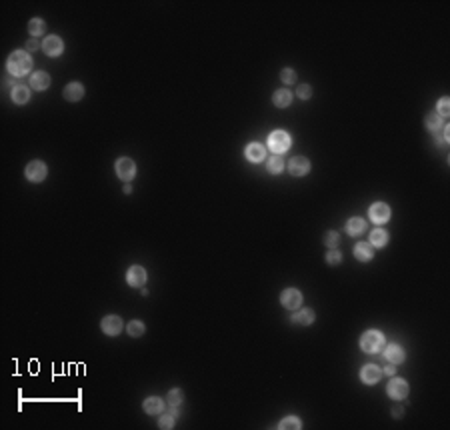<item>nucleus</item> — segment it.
I'll return each mask as SVG.
<instances>
[{
  "label": "nucleus",
  "mask_w": 450,
  "mask_h": 430,
  "mask_svg": "<svg viewBox=\"0 0 450 430\" xmlns=\"http://www.w3.org/2000/svg\"><path fill=\"white\" fill-rule=\"evenodd\" d=\"M126 330H128V334H130V336L138 338V336H142V334H144L146 326H144L142 320H130V322H128V326H126Z\"/></svg>",
  "instance_id": "nucleus-27"
},
{
  "label": "nucleus",
  "mask_w": 450,
  "mask_h": 430,
  "mask_svg": "<svg viewBox=\"0 0 450 430\" xmlns=\"http://www.w3.org/2000/svg\"><path fill=\"white\" fill-rule=\"evenodd\" d=\"M100 328H102V332H104V334H108V336H118V334L122 332L124 324H122V318H120V316H114V314H110V316L102 318V322H100Z\"/></svg>",
  "instance_id": "nucleus-10"
},
{
  "label": "nucleus",
  "mask_w": 450,
  "mask_h": 430,
  "mask_svg": "<svg viewBox=\"0 0 450 430\" xmlns=\"http://www.w3.org/2000/svg\"><path fill=\"white\" fill-rule=\"evenodd\" d=\"M30 86L38 90V92H42V90H46L48 86H50V76L46 74V72H42V70H38L34 74L30 76Z\"/></svg>",
  "instance_id": "nucleus-21"
},
{
  "label": "nucleus",
  "mask_w": 450,
  "mask_h": 430,
  "mask_svg": "<svg viewBox=\"0 0 450 430\" xmlns=\"http://www.w3.org/2000/svg\"><path fill=\"white\" fill-rule=\"evenodd\" d=\"M64 98L68 100V102H78V100H82V96H84V86L80 84V82H70L66 88H64Z\"/></svg>",
  "instance_id": "nucleus-16"
},
{
  "label": "nucleus",
  "mask_w": 450,
  "mask_h": 430,
  "mask_svg": "<svg viewBox=\"0 0 450 430\" xmlns=\"http://www.w3.org/2000/svg\"><path fill=\"white\" fill-rule=\"evenodd\" d=\"M340 242V236H338V232H334V230H328L326 232V236H324V244L328 246V248H336Z\"/></svg>",
  "instance_id": "nucleus-33"
},
{
  "label": "nucleus",
  "mask_w": 450,
  "mask_h": 430,
  "mask_svg": "<svg viewBox=\"0 0 450 430\" xmlns=\"http://www.w3.org/2000/svg\"><path fill=\"white\" fill-rule=\"evenodd\" d=\"M354 256L360 262H370L374 258V246L370 242H358L354 246Z\"/></svg>",
  "instance_id": "nucleus-15"
},
{
  "label": "nucleus",
  "mask_w": 450,
  "mask_h": 430,
  "mask_svg": "<svg viewBox=\"0 0 450 430\" xmlns=\"http://www.w3.org/2000/svg\"><path fill=\"white\" fill-rule=\"evenodd\" d=\"M408 382L406 380H402V378H390V382H388V386H386V392L388 396L392 398V400H402V398H406L408 396Z\"/></svg>",
  "instance_id": "nucleus-6"
},
{
  "label": "nucleus",
  "mask_w": 450,
  "mask_h": 430,
  "mask_svg": "<svg viewBox=\"0 0 450 430\" xmlns=\"http://www.w3.org/2000/svg\"><path fill=\"white\" fill-rule=\"evenodd\" d=\"M280 302L286 310H296L302 302V292L298 288H284L280 294Z\"/></svg>",
  "instance_id": "nucleus-9"
},
{
  "label": "nucleus",
  "mask_w": 450,
  "mask_h": 430,
  "mask_svg": "<svg viewBox=\"0 0 450 430\" xmlns=\"http://www.w3.org/2000/svg\"><path fill=\"white\" fill-rule=\"evenodd\" d=\"M346 232L350 236H360L366 232V220L360 218V216H352L348 222H346Z\"/></svg>",
  "instance_id": "nucleus-19"
},
{
  "label": "nucleus",
  "mask_w": 450,
  "mask_h": 430,
  "mask_svg": "<svg viewBox=\"0 0 450 430\" xmlns=\"http://www.w3.org/2000/svg\"><path fill=\"white\" fill-rule=\"evenodd\" d=\"M114 169H116L118 178H120V180H124V182H130V180L136 176V164H134V160H132V158H126V156L118 158Z\"/></svg>",
  "instance_id": "nucleus-4"
},
{
  "label": "nucleus",
  "mask_w": 450,
  "mask_h": 430,
  "mask_svg": "<svg viewBox=\"0 0 450 430\" xmlns=\"http://www.w3.org/2000/svg\"><path fill=\"white\" fill-rule=\"evenodd\" d=\"M326 262L330 264V266H336V264H340L342 262V252L338 248H328V252H326Z\"/></svg>",
  "instance_id": "nucleus-31"
},
{
  "label": "nucleus",
  "mask_w": 450,
  "mask_h": 430,
  "mask_svg": "<svg viewBox=\"0 0 450 430\" xmlns=\"http://www.w3.org/2000/svg\"><path fill=\"white\" fill-rule=\"evenodd\" d=\"M278 428H280V430H286V428L300 430V428H302V422H300V418H298V416H286V418H282V420H280Z\"/></svg>",
  "instance_id": "nucleus-28"
},
{
  "label": "nucleus",
  "mask_w": 450,
  "mask_h": 430,
  "mask_svg": "<svg viewBox=\"0 0 450 430\" xmlns=\"http://www.w3.org/2000/svg\"><path fill=\"white\" fill-rule=\"evenodd\" d=\"M32 68V58L26 50H14L8 62H6V70L10 72V76H26Z\"/></svg>",
  "instance_id": "nucleus-1"
},
{
  "label": "nucleus",
  "mask_w": 450,
  "mask_h": 430,
  "mask_svg": "<svg viewBox=\"0 0 450 430\" xmlns=\"http://www.w3.org/2000/svg\"><path fill=\"white\" fill-rule=\"evenodd\" d=\"M272 102L278 106V108H286L292 104V92L286 90V88H280V90H276L274 96H272Z\"/></svg>",
  "instance_id": "nucleus-24"
},
{
  "label": "nucleus",
  "mask_w": 450,
  "mask_h": 430,
  "mask_svg": "<svg viewBox=\"0 0 450 430\" xmlns=\"http://www.w3.org/2000/svg\"><path fill=\"white\" fill-rule=\"evenodd\" d=\"M146 278H148V274H146V270H144L142 266H130L128 272H126V282L132 288H140L146 282Z\"/></svg>",
  "instance_id": "nucleus-12"
},
{
  "label": "nucleus",
  "mask_w": 450,
  "mask_h": 430,
  "mask_svg": "<svg viewBox=\"0 0 450 430\" xmlns=\"http://www.w3.org/2000/svg\"><path fill=\"white\" fill-rule=\"evenodd\" d=\"M182 400H184V394H182L180 388H172V390L168 392V404H170V406H180Z\"/></svg>",
  "instance_id": "nucleus-32"
},
{
  "label": "nucleus",
  "mask_w": 450,
  "mask_h": 430,
  "mask_svg": "<svg viewBox=\"0 0 450 430\" xmlns=\"http://www.w3.org/2000/svg\"><path fill=\"white\" fill-rule=\"evenodd\" d=\"M280 80H282L284 84H294V82H296V72H294L292 68H282Z\"/></svg>",
  "instance_id": "nucleus-35"
},
{
  "label": "nucleus",
  "mask_w": 450,
  "mask_h": 430,
  "mask_svg": "<svg viewBox=\"0 0 450 430\" xmlns=\"http://www.w3.org/2000/svg\"><path fill=\"white\" fill-rule=\"evenodd\" d=\"M42 50H44V54L50 58H56L62 54V50H64V42L60 40V36H56V34H50V36H46L42 40Z\"/></svg>",
  "instance_id": "nucleus-8"
},
{
  "label": "nucleus",
  "mask_w": 450,
  "mask_h": 430,
  "mask_svg": "<svg viewBox=\"0 0 450 430\" xmlns=\"http://www.w3.org/2000/svg\"><path fill=\"white\" fill-rule=\"evenodd\" d=\"M436 114H438L442 120L450 116V98L448 96H442V98L438 100V104H436Z\"/></svg>",
  "instance_id": "nucleus-30"
},
{
  "label": "nucleus",
  "mask_w": 450,
  "mask_h": 430,
  "mask_svg": "<svg viewBox=\"0 0 450 430\" xmlns=\"http://www.w3.org/2000/svg\"><path fill=\"white\" fill-rule=\"evenodd\" d=\"M298 96H300L302 100H308V98L312 96V88H310L308 84H300V86H298Z\"/></svg>",
  "instance_id": "nucleus-36"
},
{
  "label": "nucleus",
  "mask_w": 450,
  "mask_h": 430,
  "mask_svg": "<svg viewBox=\"0 0 450 430\" xmlns=\"http://www.w3.org/2000/svg\"><path fill=\"white\" fill-rule=\"evenodd\" d=\"M44 28H46V24H44V20L42 18H32L28 22V32H30V36L36 38L40 36L42 32H44Z\"/></svg>",
  "instance_id": "nucleus-29"
},
{
  "label": "nucleus",
  "mask_w": 450,
  "mask_h": 430,
  "mask_svg": "<svg viewBox=\"0 0 450 430\" xmlns=\"http://www.w3.org/2000/svg\"><path fill=\"white\" fill-rule=\"evenodd\" d=\"M158 428H164V430H170L174 428V416L168 412V414H162L160 420H158Z\"/></svg>",
  "instance_id": "nucleus-34"
},
{
  "label": "nucleus",
  "mask_w": 450,
  "mask_h": 430,
  "mask_svg": "<svg viewBox=\"0 0 450 430\" xmlns=\"http://www.w3.org/2000/svg\"><path fill=\"white\" fill-rule=\"evenodd\" d=\"M24 174H26V178L30 182H42L46 178V174H48V169H46V164L42 160H30L26 164V169H24Z\"/></svg>",
  "instance_id": "nucleus-5"
},
{
  "label": "nucleus",
  "mask_w": 450,
  "mask_h": 430,
  "mask_svg": "<svg viewBox=\"0 0 450 430\" xmlns=\"http://www.w3.org/2000/svg\"><path fill=\"white\" fill-rule=\"evenodd\" d=\"M390 240V236H388V232L384 230V228H374V230H370V240L368 242L372 244L374 248H384L386 244Z\"/></svg>",
  "instance_id": "nucleus-22"
},
{
  "label": "nucleus",
  "mask_w": 450,
  "mask_h": 430,
  "mask_svg": "<svg viewBox=\"0 0 450 430\" xmlns=\"http://www.w3.org/2000/svg\"><path fill=\"white\" fill-rule=\"evenodd\" d=\"M288 170L292 176H306L310 172V160L306 156H294L288 162Z\"/></svg>",
  "instance_id": "nucleus-11"
},
{
  "label": "nucleus",
  "mask_w": 450,
  "mask_h": 430,
  "mask_svg": "<svg viewBox=\"0 0 450 430\" xmlns=\"http://www.w3.org/2000/svg\"><path fill=\"white\" fill-rule=\"evenodd\" d=\"M290 320L294 322V324H298V326H310L312 322H314V310L312 308H302V310H298V312H294Z\"/></svg>",
  "instance_id": "nucleus-17"
},
{
  "label": "nucleus",
  "mask_w": 450,
  "mask_h": 430,
  "mask_svg": "<svg viewBox=\"0 0 450 430\" xmlns=\"http://www.w3.org/2000/svg\"><path fill=\"white\" fill-rule=\"evenodd\" d=\"M424 124H426V128L428 132H432L434 136H436V132L440 130V128H444V120L438 116L436 113H428L426 114V120H424Z\"/></svg>",
  "instance_id": "nucleus-25"
},
{
  "label": "nucleus",
  "mask_w": 450,
  "mask_h": 430,
  "mask_svg": "<svg viewBox=\"0 0 450 430\" xmlns=\"http://www.w3.org/2000/svg\"><path fill=\"white\" fill-rule=\"evenodd\" d=\"M392 416H394V418H400V416H402V410H400V408L396 406L394 410H392Z\"/></svg>",
  "instance_id": "nucleus-39"
},
{
  "label": "nucleus",
  "mask_w": 450,
  "mask_h": 430,
  "mask_svg": "<svg viewBox=\"0 0 450 430\" xmlns=\"http://www.w3.org/2000/svg\"><path fill=\"white\" fill-rule=\"evenodd\" d=\"M396 372V364H392V362H388L386 366H384V370H382V374H388V376H394Z\"/></svg>",
  "instance_id": "nucleus-38"
},
{
  "label": "nucleus",
  "mask_w": 450,
  "mask_h": 430,
  "mask_svg": "<svg viewBox=\"0 0 450 430\" xmlns=\"http://www.w3.org/2000/svg\"><path fill=\"white\" fill-rule=\"evenodd\" d=\"M360 348L366 354H376L384 348V334L380 330H366L360 336Z\"/></svg>",
  "instance_id": "nucleus-2"
},
{
  "label": "nucleus",
  "mask_w": 450,
  "mask_h": 430,
  "mask_svg": "<svg viewBox=\"0 0 450 430\" xmlns=\"http://www.w3.org/2000/svg\"><path fill=\"white\" fill-rule=\"evenodd\" d=\"M142 408L146 414H162V410H164V402H162V398H158V396H148L146 400L142 402Z\"/></svg>",
  "instance_id": "nucleus-20"
},
{
  "label": "nucleus",
  "mask_w": 450,
  "mask_h": 430,
  "mask_svg": "<svg viewBox=\"0 0 450 430\" xmlns=\"http://www.w3.org/2000/svg\"><path fill=\"white\" fill-rule=\"evenodd\" d=\"M384 358H386L388 362H392V364H402L406 354H404V350H402L398 344H388L386 350H384Z\"/></svg>",
  "instance_id": "nucleus-18"
},
{
  "label": "nucleus",
  "mask_w": 450,
  "mask_h": 430,
  "mask_svg": "<svg viewBox=\"0 0 450 430\" xmlns=\"http://www.w3.org/2000/svg\"><path fill=\"white\" fill-rule=\"evenodd\" d=\"M38 46H42V44H38V40H36V38H30V40L26 42V52H34Z\"/></svg>",
  "instance_id": "nucleus-37"
},
{
  "label": "nucleus",
  "mask_w": 450,
  "mask_h": 430,
  "mask_svg": "<svg viewBox=\"0 0 450 430\" xmlns=\"http://www.w3.org/2000/svg\"><path fill=\"white\" fill-rule=\"evenodd\" d=\"M368 216L374 225H384L390 220V206L384 204V202H374L368 208Z\"/></svg>",
  "instance_id": "nucleus-7"
},
{
  "label": "nucleus",
  "mask_w": 450,
  "mask_h": 430,
  "mask_svg": "<svg viewBox=\"0 0 450 430\" xmlns=\"http://www.w3.org/2000/svg\"><path fill=\"white\" fill-rule=\"evenodd\" d=\"M266 169H268L270 174H280V172L284 170V160H282V156H280V154H272L268 158V162H266Z\"/></svg>",
  "instance_id": "nucleus-26"
},
{
  "label": "nucleus",
  "mask_w": 450,
  "mask_h": 430,
  "mask_svg": "<svg viewBox=\"0 0 450 430\" xmlns=\"http://www.w3.org/2000/svg\"><path fill=\"white\" fill-rule=\"evenodd\" d=\"M380 378H382V368L376 366V364H366V366H362V370H360V380L364 382V384H376L380 382Z\"/></svg>",
  "instance_id": "nucleus-13"
},
{
  "label": "nucleus",
  "mask_w": 450,
  "mask_h": 430,
  "mask_svg": "<svg viewBox=\"0 0 450 430\" xmlns=\"http://www.w3.org/2000/svg\"><path fill=\"white\" fill-rule=\"evenodd\" d=\"M12 100H14V104H18V106L26 104V102L30 100V88L24 86V84H16V86L12 88Z\"/></svg>",
  "instance_id": "nucleus-23"
},
{
  "label": "nucleus",
  "mask_w": 450,
  "mask_h": 430,
  "mask_svg": "<svg viewBox=\"0 0 450 430\" xmlns=\"http://www.w3.org/2000/svg\"><path fill=\"white\" fill-rule=\"evenodd\" d=\"M244 154H246V158L254 162V164H258V162H262L264 158H266V148L260 144V142H250L246 150H244Z\"/></svg>",
  "instance_id": "nucleus-14"
},
{
  "label": "nucleus",
  "mask_w": 450,
  "mask_h": 430,
  "mask_svg": "<svg viewBox=\"0 0 450 430\" xmlns=\"http://www.w3.org/2000/svg\"><path fill=\"white\" fill-rule=\"evenodd\" d=\"M290 144H292V138H290V134H286L284 130L270 132V136H268L270 152H274V154H280V156H282V152H286V150L290 148Z\"/></svg>",
  "instance_id": "nucleus-3"
}]
</instances>
